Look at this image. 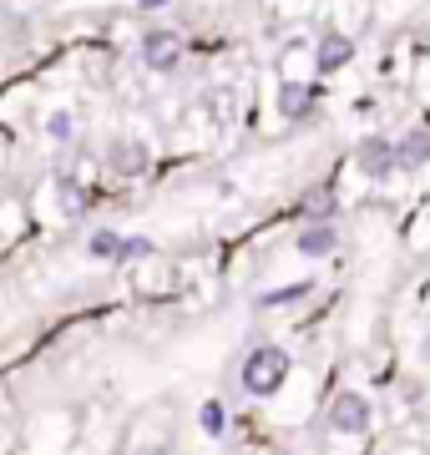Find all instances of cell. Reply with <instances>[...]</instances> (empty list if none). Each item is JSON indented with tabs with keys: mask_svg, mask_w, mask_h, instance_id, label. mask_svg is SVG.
<instances>
[{
	"mask_svg": "<svg viewBox=\"0 0 430 455\" xmlns=\"http://www.w3.org/2000/svg\"><path fill=\"white\" fill-rule=\"evenodd\" d=\"M354 163H360V172L370 182H385V178H395V137H364L360 147H354Z\"/></svg>",
	"mask_w": 430,
	"mask_h": 455,
	"instance_id": "obj_5",
	"label": "cell"
},
{
	"mask_svg": "<svg viewBox=\"0 0 430 455\" xmlns=\"http://www.w3.org/2000/svg\"><path fill=\"white\" fill-rule=\"evenodd\" d=\"M324 420H330L334 435H364V430L375 425V405H370L360 390H339L330 400V415H324Z\"/></svg>",
	"mask_w": 430,
	"mask_h": 455,
	"instance_id": "obj_2",
	"label": "cell"
},
{
	"mask_svg": "<svg viewBox=\"0 0 430 455\" xmlns=\"http://www.w3.org/2000/svg\"><path fill=\"white\" fill-rule=\"evenodd\" d=\"M430 163V127H410L405 137H395V172H415Z\"/></svg>",
	"mask_w": 430,
	"mask_h": 455,
	"instance_id": "obj_8",
	"label": "cell"
},
{
	"mask_svg": "<svg viewBox=\"0 0 430 455\" xmlns=\"http://www.w3.org/2000/svg\"><path fill=\"white\" fill-rule=\"evenodd\" d=\"M46 137H51V142H71V137H76V127H71V112H51V116H46Z\"/></svg>",
	"mask_w": 430,
	"mask_h": 455,
	"instance_id": "obj_11",
	"label": "cell"
},
{
	"mask_svg": "<svg viewBox=\"0 0 430 455\" xmlns=\"http://www.w3.org/2000/svg\"><path fill=\"white\" fill-rule=\"evenodd\" d=\"M198 425L208 430V435H223V425H228V415H223V405H218V400H208V405L198 410Z\"/></svg>",
	"mask_w": 430,
	"mask_h": 455,
	"instance_id": "obj_12",
	"label": "cell"
},
{
	"mask_svg": "<svg viewBox=\"0 0 430 455\" xmlns=\"http://www.w3.org/2000/svg\"><path fill=\"white\" fill-rule=\"evenodd\" d=\"M309 112H315V86L283 82L279 86V116L283 122H309Z\"/></svg>",
	"mask_w": 430,
	"mask_h": 455,
	"instance_id": "obj_10",
	"label": "cell"
},
{
	"mask_svg": "<svg viewBox=\"0 0 430 455\" xmlns=\"http://www.w3.org/2000/svg\"><path fill=\"white\" fill-rule=\"evenodd\" d=\"M294 248L304 253V259H330L334 248H339V228L330 223V218H319V223H304L299 228Z\"/></svg>",
	"mask_w": 430,
	"mask_h": 455,
	"instance_id": "obj_7",
	"label": "cell"
},
{
	"mask_svg": "<svg viewBox=\"0 0 430 455\" xmlns=\"http://www.w3.org/2000/svg\"><path fill=\"white\" fill-rule=\"evenodd\" d=\"M238 379H243V390H249V395L268 400V395H279L283 379H289V355H283L279 344H259V349H249V355H243Z\"/></svg>",
	"mask_w": 430,
	"mask_h": 455,
	"instance_id": "obj_1",
	"label": "cell"
},
{
	"mask_svg": "<svg viewBox=\"0 0 430 455\" xmlns=\"http://www.w3.org/2000/svg\"><path fill=\"white\" fill-rule=\"evenodd\" d=\"M107 163H112L116 178H142L152 157H147V147L137 142V137H116V142L107 147Z\"/></svg>",
	"mask_w": 430,
	"mask_h": 455,
	"instance_id": "obj_6",
	"label": "cell"
},
{
	"mask_svg": "<svg viewBox=\"0 0 430 455\" xmlns=\"http://www.w3.org/2000/svg\"><path fill=\"white\" fill-rule=\"evenodd\" d=\"M86 253L101 263H132V259H147L152 243L147 238H127V233H112V228H97L92 238H86Z\"/></svg>",
	"mask_w": 430,
	"mask_h": 455,
	"instance_id": "obj_3",
	"label": "cell"
},
{
	"mask_svg": "<svg viewBox=\"0 0 430 455\" xmlns=\"http://www.w3.org/2000/svg\"><path fill=\"white\" fill-rule=\"evenodd\" d=\"M61 197H67V203H61V208H67L71 212V218H76V212H82V188H76V182H71V178H61Z\"/></svg>",
	"mask_w": 430,
	"mask_h": 455,
	"instance_id": "obj_13",
	"label": "cell"
},
{
	"mask_svg": "<svg viewBox=\"0 0 430 455\" xmlns=\"http://www.w3.org/2000/svg\"><path fill=\"white\" fill-rule=\"evenodd\" d=\"M137 5H142V11H147V16H152V11H163L167 0H137Z\"/></svg>",
	"mask_w": 430,
	"mask_h": 455,
	"instance_id": "obj_15",
	"label": "cell"
},
{
	"mask_svg": "<svg viewBox=\"0 0 430 455\" xmlns=\"http://www.w3.org/2000/svg\"><path fill=\"white\" fill-rule=\"evenodd\" d=\"M349 61H354V41H349V36H324V41L315 46V71H319V76L345 71Z\"/></svg>",
	"mask_w": 430,
	"mask_h": 455,
	"instance_id": "obj_9",
	"label": "cell"
},
{
	"mask_svg": "<svg viewBox=\"0 0 430 455\" xmlns=\"http://www.w3.org/2000/svg\"><path fill=\"white\" fill-rule=\"evenodd\" d=\"M309 293V283H294V289H279V293H268L264 304H294V299H304Z\"/></svg>",
	"mask_w": 430,
	"mask_h": 455,
	"instance_id": "obj_14",
	"label": "cell"
},
{
	"mask_svg": "<svg viewBox=\"0 0 430 455\" xmlns=\"http://www.w3.org/2000/svg\"><path fill=\"white\" fill-rule=\"evenodd\" d=\"M137 51H142V66H147V71L167 76V71H178V61H182V36L167 31V26H152Z\"/></svg>",
	"mask_w": 430,
	"mask_h": 455,
	"instance_id": "obj_4",
	"label": "cell"
}]
</instances>
